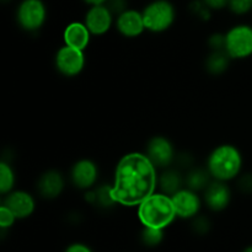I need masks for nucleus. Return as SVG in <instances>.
Here are the masks:
<instances>
[{"instance_id":"dca6fc26","label":"nucleus","mask_w":252,"mask_h":252,"mask_svg":"<svg viewBox=\"0 0 252 252\" xmlns=\"http://www.w3.org/2000/svg\"><path fill=\"white\" fill-rule=\"evenodd\" d=\"M91 32L84 22H71L64 30V42L66 46L85 51L90 43Z\"/></svg>"},{"instance_id":"aec40b11","label":"nucleus","mask_w":252,"mask_h":252,"mask_svg":"<svg viewBox=\"0 0 252 252\" xmlns=\"http://www.w3.org/2000/svg\"><path fill=\"white\" fill-rule=\"evenodd\" d=\"M86 194H88L86 196L88 201L95 206L100 207V208H111L113 204L117 203L112 196V187H108L106 185Z\"/></svg>"},{"instance_id":"a878e982","label":"nucleus","mask_w":252,"mask_h":252,"mask_svg":"<svg viewBox=\"0 0 252 252\" xmlns=\"http://www.w3.org/2000/svg\"><path fill=\"white\" fill-rule=\"evenodd\" d=\"M208 44L212 51H225V34H212L208 39Z\"/></svg>"},{"instance_id":"473e14b6","label":"nucleus","mask_w":252,"mask_h":252,"mask_svg":"<svg viewBox=\"0 0 252 252\" xmlns=\"http://www.w3.org/2000/svg\"><path fill=\"white\" fill-rule=\"evenodd\" d=\"M243 252H252V246H249V248H246Z\"/></svg>"},{"instance_id":"6e6552de","label":"nucleus","mask_w":252,"mask_h":252,"mask_svg":"<svg viewBox=\"0 0 252 252\" xmlns=\"http://www.w3.org/2000/svg\"><path fill=\"white\" fill-rule=\"evenodd\" d=\"M85 54L81 49L70 46H63L57 51L54 57V65L61 75L74 78L85 68Z\"/></svg>"},{"instance_id":"9d476101","label":"nucleus","mask_w":252,"mask_h":252,"mask_svg":"<svg viewBox=\"0 0 252 252\" xmlns=\"http://www.w3.org/2000/svg\"><path fill=\"white\" fill-rule=\"evenodd\" d=\"M113 16L108 6L106 4L91 5L85 14L84 24L91 32V34L101 36L110 31L113 24Z\"/></svg>"},{"instance_id":"ddd939ff","label":"nucleus","mask_w":252,"mask_h":252,"mask_svg":"<svg viewBox=\"0 0 252 252\" xmlns=\"http://www.w3.org/2000/svg\"><path fill=\"white\" fill-rule=\"evenodd\" d=\"M116 29L127 38H135L144 32L145 24L142 11L135 9H127L116 19Z\"/></svg>"},{"instance_id":"5701e85b","label":"nucleus","mask_w":252,"mask_h":252,"mask_svg":"<svg viewBox=\"0 0 252 252\" xmlns=\"http://www.w3.org/2000/svg\"><path fill=\"white\" fill-rule=\"evenodd\" d=\"M228 9L234 15H246L252 10V0H229Z\"/></svg>"},{"instance_id":"0eeeda50","label":"nucleus","mask_w":252,"mask_h":252,"mask_svg":"<svg viewBox=\"0 0 252 252\" xmlns=\"http://www.w3.org/2000/svg\"><path fill=\"white\" fill-rule=\"evenodd\" d=\"M145 155L157 169H167L176 161V150L169 138L155 135L148 142Z\"/></svg>"},{"instance_id":"7ed1b4c3","label":"nucleus","mask_w":252,"mask_h":252,"mask_svg":"<svg viewBox=\"0 0 252 252\" xmlns=\"http://www.w3.org/2000/svg\"><path fill=\"white\" fill-rule=\"evenodd\" d=\"M171 197L164 193H153L138 206V218L143 226L165 229L176 218Z\"/></svg>"},{"instance_id":"39448f33","label":"nucleus","mask_w":252,"mask_h":252,"mask_svg":"<svg viewBox=\"0 0 252 252\" xmlns=\"http://www.w3.org/2000/svg\"><path fill=\"white\" fill-rule=\"evenodd\" d=\"M47 6L43 0H21L16 7V22L26 32H37L46 24Z\"/></svg>"},{"instance_id":"2eb2a0df","label":"nucleus","mask_w":252,"mask_h":252,"mask_svg":"<svg viewBox=\"0 0 252 252\" xmlns=\"http://www.w3.org/2000/svg\"><path fill=\"white\" fill-rule=\"evenodd\" d=\"M65 180L63 174L57 170H47L37 181V191L46 199H56L63 192Z\"/></svg>"},{"instance_id":"f8f14e48","label":"nucleus","mask_w":252,"mask_h":252,"mask_svg":"<svg viewBox=\"0 0 252 252\" xmlns=\"http://www.w3.org/2000/svg\"><path fill=\"white\" fill-rule=\"evenodd\" d=\"M203 192L204 202L211 211L221 212L230 204L231 191L226 182L213 180Z\"/></svg>"},{"instance_id":"c85d7f7f","label":"nucleus","mask_w":252,"mask_h":252,"mask_svg":"<svg viewBox=\"0 0 252 252\" xmlns=\"http://www.w3.org/2000/svg\"><path fill=\"white\" fill-rule=\"evenodd\" d=\"M64 252H94L89 245L83 243H73L64 250Z\"/></svg>"},{"instance_id":"72a5a7b5","label":"nucleus","mask_w":252,"mask_h":252,"mask_svg":"<svg viewBox=\"0 0 252 252\" xmlns=\"http://www.w3.org/2000/svg\"><path fill=\"white\" fill-rule=\"evenodd\" d=\"M2 2H4V4H6V2H9V1H11V0H1Z\"/></svg>"},{"instance_id":"423d86ee","label":"nucleus","mask_w":252,"mask_h":252,"mask_svg":"<svg viewBox=\"0 0 252 252\" xmlns=\"http://www.w3.org/2000/svg\"><path fill=\"white\" fill-rule=\"evenodd\" d=\"M225 52L231 59H246L252 56V26H233L225 33Z\"/></svg>"},{"instance_id":"c756f323","label":"nucleus","mask_w":252,"mask_h":252,"mask_svg":"<svg viewBox=\"0 0 252 252\" xmlns=\"http://www.w3.org/2000/svg\"><path fill=\"white\" fill-rule=\"evenodd\" d=\"M211 10H221L228 7L229 0H202Z\"/></svg>"},{"instance_id":"f257e3e1","label":"nucleus","mask_w":252,"mask_h":252,"mask_svg":"<svg viewBox=\"0 0 252 252\" xmlns=\"http://www.w3.org/2000/svg\"><path fill=\"white\" fill-rule=\"evenodd\" d=\"M157 186V167L145 154L129 153L118 161L112 186V196L117 203L126 207L139 206L155 193Z\"/></svg>"},{"instance_id":"393cba45","label":"nucleus","mask_w":252,"mask_h":252,"mask_svg":"<svg viewBox=\"0 0 252 252\" xmlns=\"http://www.w3.org/2000/svg\"><path fill=\"white\" fill-rule=\"evenodd\" d=\"M16 219L17 218L15 217V214L6 206L2 204L0 207V228H1V230H6V229L11 228Z\"/></svg>"},{"instance_id":"7c9ffc66","label":"nucleus","mask_w":252,"mask_h":252,"mask_svg":"<svg viewBox=\"0 0 252 252\" xmlns=\"http://www.w3.org/2000/svg\"><path fill=\"white\" fill-rule=\"evenodd\" d=\"M176 162H179L181 166L185 167H191L192 164H193V158H192L191 154H187V153H184V154H180L176 157Z\"/></svg>"},{"instance_id":"9b49d317","label":"nucleus","mask_w":252,"mask_h":252,"mask_svg":"<svg viewBox=\"0 0 252 252\" xmlns=\"http://www.w3.org/2000/svg\"><path fill=\"white\" fill-rule=\"evenodd\" d=\"M176 216L181 219H193L201 211L202 201L196 191L189 189H181L171 196Z\"/></svg>"},{"instance_id":"f03ea898","label":"nucleus","mask_w":252,"mask_h":252,"mask_svg":"<svg viewBox=\"0 0 252 252\" xmlns=\"http://www.w3.org/2000/svg\"><path fill=\"white\" fill-rule=\"evenodd\" d=\"M243 167V155L233 144L214 148L207 159V170L213 180L228 182L239 176Z\"/></svg>"},{"instance_id":"bb28decb","label":"nucleus","mask_w":252,"mask_h":252,"mask_svg":"<svg viewBox=\"0 0 252 252\" xmlns=\"http://www.w3.org/2000/svg\"><path fill=\"white\" fill-rule=\"evenodd\" d=\"M106 5L112 11V14L117 15V16L127 9H129L128 7V0H107Z\"/></svg>"},{"instance_id":"f3484780","label":"nucleus","mask_w":252,"mask_h":252,"mask_svg":"<svg viewBox=\"0 0 252 252\" xmlns=\"http://www.w3.org/2000/svg\"><path fill=\"white\" fill-rule=\"evenodd\" d=\"M158 185L161 193L171 197L180 189H184L185 177L180 174L179 170L167 167V169H164V171L158 177Z\"/></svg>"},{"instance_id":"2f4dec72","label":"nucleus","mask_w":252,"mask_h":252,"mask_svg":"<svg viewBox=\"0 0 252 252\" xmlns=\"http://www.w3.org/2000/svg\"><path fill=\"white\" fill-rule=\"evenodd\" d=\"M84 2H86L88 5H100V4H106L107 0H83Z\"/></svg>"},{"instance_id":"a211bd4d","label":"nucleus","mask_w":252,"mask_h":252,"mask_svg":"<svg viewBox=\"0 0 252 252\" xmlns=\"http://www.w3.org/2000/svg\"><path fill=\"white\" fill-rule=\"evenodd\" d=\"M213 177L211 176L209 171L202 167H193L187 172L185 176V185L187 189H192V191H204L208 187V185L212 182Z\"/></svg>"},{"instance_id":"1a4fd4ad","label":"nucleus","mask_w":252,"mask_h":252,"mask_svg":"<svg viewBox=\"0 0 252 252\" xmlns=\"http://www.w3.org/2000/svg\"><path fill=\"white\" fill-rule=\"evenodd\" d=\"M98 180V166L91 159L78 160L71 166L70 181L74 187L83 191L93 189Z\"/></svg>"},{"instance_id":"20e7f679","label":"nucleus","mask_w":252,"mask_h":252,"mask_svg":"<svg viewBox=\"0 0 252 252\" xmlns=\"http://www.w3.org/2000/svg\"><path fill=\"white\" fill-rule=\"evenodd\" d=\"M145 29L160 33L174 25L176 20V7L170 0H153L142 11Z\"/></svg>"},{"instance_id":"4468645a","label":"nucleus","mask_w":252,"mask_h":252,"mask_svg":"<svg viewBox=\"0 0 252 252\" xmlns=\"http://www.w3.org/2000/svg\"><path fill=\"white\" fill-rule=\"evenodd\" d=\"M4 206H6L17 219H26L33 214L36 209L34 198L26 191H11L5 196Z\"/></svg>"},{"instance_id":"4be33fe9","label":"nucleus","mask_w":252,"mask_h":252,"mask_svg":"<svg viewBox=\"0 0 252 252\" xmlns=\"http://www.w3.org/2000/svg\"><path fill=\"white\" fill-rule=\"evenodd\" d=\"M140 241L147 248H157L164 241V229L144 226L140 233Z\"/></svg>"},{"instance_id":"cd10ccee","label":"nucleus","mask_w":252,"mask_h":252,"mask_svg":"<svg viewBox=\"0 0 252 252\" xmlns=\"http://www.w3.org/2000/svg\"><path fill=\"white\" fill-rule=\"evenodd\" d=\"M239 189L245 194H252V174H245L239 179Z\"/></svg>"},{"instance_id":"6ab92c4d","label":"nucleus","mask_w":252,"mask_h":252,"mask_svg":"<svg viewBox=\"0 0 252 252\" xmlns=\"http://www.w3.org/2000/svg\"><path fill=\"white\" fill-rule=\"evenodd\" d=\"M230 56L225 51H212L206 59V69L212 75H221L230 64Z\"/></svg>"},{"instance_id":"412c9836","label":"nucleus","mask_w":252,"mask_h":252,"mask_svg":"<svg viewBox=\"0 0 252 252\" xmlns=\"http://www.w3.org/2000/svg\"><path fill=\"white\" fill-rule=\"evenodd\" d=\"M15 181H16V176H15L11 165L5 161L0 162V193L2 196L10 193L14 189Z\"/></svg>"},{"instance_id":"b1692460","label":"nucleus","mask_w":252,"mask_h":252,"mask_svg":"<svg viewBox=\"0 0 252 252\" xmlns=\"http://www.w3.org/2000/svg\"><path fill=\"white\" fill-rule=\"evenodd\" d=\"M192 230L197 235H206L211 230V221L203 216H197L192 221Z\"/></svg>"}]
</instances>
